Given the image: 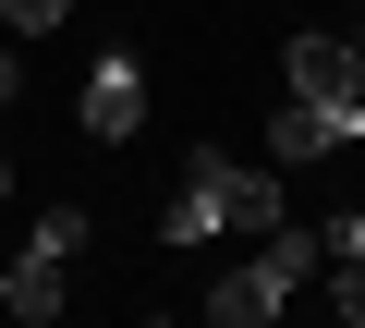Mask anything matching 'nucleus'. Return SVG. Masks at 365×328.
I'll return each mask as SVG.
<instances>
[{"mask_svg":"<svg viewBox=\"0 0 365 328\" xmlns=\"http://www.w3.org/2000/svg\"><path fill=\"white\" fill-rule=\"evenodd\" d=\"M317 243H329V255H365V207H353V219H329Z\"/></svg>","mask_w":365,"mask_h":328,"instance_id":"nucleus-9","label":"nucleus"},{"mask_svg":"<svg viewBox=\"0 0 365 328\" xmlns=\"http://www.w3.org/2000/svg\"><path fill=\"white\" fill-rule=\"evenodd\" d=\"M292 207H280V171H256V158H220V146H195L182 158V183H170V207H158V231L170 243H256V231H280Z\"/></svg>","mask_w":365,"mask_h":328,"instance_id":"nucleus-1","label":"nucleus"},{"mask_svg":"<svg viewBox=\"0 0 365 328\" xmlns=\"http://www.w3.org/2000/svg\"><path fill=\"white\" fill-rule=\"evenodd\" d=\"M73 255H86V207H49V219L25 231V255L0 268V316H13V328H49V316L73 304Z\"/></svg>","mask_w":365,"mask_h":328,"instance_id":"nucleus-3","label":"nucleus"},{"mask_svg":"<svg viewBox=\"0 0 365 328\" xmlns=\"http://www.w3.org/2000/svg\"><path fill=\"white\" fill-rule=\"evenodd\" d=\"M341 146H365V97H280L268 110V158L292 171V158H341Z\"/></svg>","mask_w":365,"mask_h":328,"instance_id":"nucleus-4","label":"nucleus"},{"mask_svg":"<svg viewBox=\"0 0 365 328\" xmlns=\"http://www.w3.org/2000/svg\"><path fill=\"white\" fill-rule=\"evenodd\" d=\"M13 85H25V73H13V49H0V110H13Z\"/></svg>","mask_w":365,"mask_h":328,"instance_id":"nucleus-10","label":"nucleus"},{"mask_svg":"<svg viewBox=\"0 0 365 328\" xmlns=\"http://www.w3.org/2000/svg\"><path fill=\"white\" fill-rule=\"evenodd\" d=\"M280 85H292V97H365L353 37H292V49H280Z\"/></svg>","mask_w":365,"mask_h":328,"instance_id":"nucleus-6","label":"nucleus"},{"mask_svg":"<svg viewBox=\"0 0 365 328\" xmlns=\"http://www.w3.org/2000/svg\"><path fill=\"white\" fill-rule=\"evenodd\" d=\"M61 13H73V0H0V25H13V37H49Z\"/></svg>","mask_w":365,"mask_h":328,"instance_id":"nucleus-8","label":"nucleus"},{"mask_svg":"<svg viewBox=\"0 0 365 328\" xmlns=\"http://www.w3.org/2000/svg\"><path fill=\"white\" fill-rule=\"evenodd\" d=\"M329 304H341V316L365 328V255H329Z\"/></svg>","mask_w":365,"mask_h":328,"instance_id":"nucleus-7","label":"nucleus"},{"mask_svg":"<svg viewBox=\"0 0 365 328\" xmlns=\"http://www.w3.org/2000/svg\"><path fill=\"white\" fill-rule=\"evenodd\" d=\"M0 195H13V171H0Z\"/></svg>","mask_w":365,"mask_h":328,"instance_id":"nucleus-12","label":"nucleus"},{"mask_svg":"<svg viewBox=\"0 0 365 328\" xmlns=\"http://www.w3.org/2000/svg\"><path fill=\"white\" fill-rule=\"evenodd\" d=\"M317 268H329V243H317V231H292V219H280V231H256V255L207 292V328H268V316H280Z\"/></svg>","mask_w":365,"mask_h":328,"instance_id":"nucleus-2","label":"nucleus"},{"mask_svg":"<svg viewBox=\"0 0 365 328\" xmlns=\"http://www.w3.org/2000/svg\"><path fill=\"white\" fill-rule=\"evenodd\" d=\"M353 73H365V25H353Z\"/></svg>","mask_w":365,"mask_h":328,"instance_id":"nucleus-11","label":"nucleus"},{"mask_svg":"<svg viewBox=\"0 0 365 328\" xmlns=\"http://www.w3.org/2000/svg\"><path fill=\"white\" fill-rule=\"evenodd\" d=\"M134 122H146V61H134V49H98V73H86V134L122 146Z\"/></svg>","mask_w":365,"mask_h":328,"instance_id":"nucleus-5","label":"nucleus"}]
</instances>
